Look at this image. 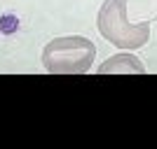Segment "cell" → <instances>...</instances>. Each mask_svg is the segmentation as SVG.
Listing matches in <instances>:
<instances>
[{
    "label": "cell",
    "mask_w": 157,
    "mask_h": 149,
    "mask_svg": "<svg viewBox=\"0 0 157 149\" xmlns=\"http://www.w3.org/2000/svg\"><path fill=\"white\" fill-rule=\"evenodd\" d=\"M96 47L82 35H61L49 40L42 49V65L54 75H80L94 63Z\"/></svg>",
    "instance_id": "obj_1"
},
{
    "label": "cell",
    "mask_w": 157,
    "mask_h": 149,
    "mask_svg": "<svg viewBox=\"0 0 157 149\" xmlns=\"http://www.w3.org/2000/svg\"><path fill=\"white\" fill-rule=\"evenodd\" d=\"M98 33L120 49H141L150 40V21L131 23L127 16V0H105L96 16Z\"/></svg>",
    "instance_id": "obj_2"
},
{
    "label": "cell",
    "mask_w": 157,
    "mask_h": 149,
    "mask_svg": "<svg viewBox=\"0 0 157 149\" xmlns=\"http://www.w3.org/2000/svg\"><path fill=\"white\" fill-rule=\"evenodd\" d=\"M98 72H103V75H110V72H145V65L134 56V54H117V56H113V59L103 61Z\"/></svg>",
    "instance_id": "obj_3"
}]
</instances>
